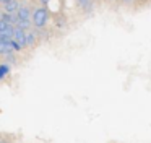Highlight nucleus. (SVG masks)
<instances>
[{"label": "nucleus", "mask_w": 151, "mask_h": 143, "mask_svg": "<svg viewBox=\"0 0 151 143\" xmlns=\"http://www.w3.org/2000/svg\"><path fill=\"white\" fill-rule=\"evenodd\" d=\"M49 18H50L49 8H47V6H42V5L31 13V21H33V25H34L36 29H44L46 28L47 23H49Z\"/></svg>", "instance_id": "f257e3e1"}, {"label": "nucleus", "mask_w": 151, "mask_h": 143, "mask_svg": "<svg viewBox=\"0 0 151 143\" xmlns=\"http://www.w3.org/2000/svg\"><path fill=\"white\" fill-rule=\"evenodd\" d=\"M24 38H26V31H24V29H21V28H18V26H13L12 39H15V41L21 46V47H26V46H24Z\"/></svg>", "instance_id": "f03ea898"}, {"label": "nucleus", "mask_w": 151, "mask_h": 143, "mask_svg": "<svg viewBox=\"0 0 151 143\" xmlns=\"http://www.w3.org/2000/svg\"><path fill=\"white\" fill-rule=\"evenodd\" d=\"M4 5V12L5 13H17V10L20 8V2L18 0H7Z\"/></svg>", "instance_id": "7ed1b4c3"}, {"label": "nucleus", "mask_w": 151, "mask_h": 143, "mask_svg": "<svg viewBox=\"0 0 151 143\" xmlns=\"http://www.w3.org/2000/svg\"><path fill=\"white\" fill-rule=\"evenodd\" d=\"M31 10H29V6H23V5H20V8L17 10V13L15 15L18 16V20H31Z\"/></svg>", "instance_id": "20e7f679"}, {"label": "nucleus", "mask_w": 151, "mask_h": 143, "mask_svg": "<svg viewBox=\"0 0 151 143\" xmlns=\"http://www.w3.org/2000/svg\"><path fill=\"white\" fill-rule=\"evenodd\" d=\"M8 73H10V64H7V62L0 64V81L4 80V78H7Z\"/></svg>", "instance_id": "39448f33"}, {"label": "nucleus", "mask_w": 151, "mask_h": 143, "mask_svg": "<svg viewBox=\"0 0 151 143\" xmlns=\"http://www.w3.org/2000/svg\"><path fill=\"white\" fill-rule=\"evenodd\" d=\"M36 44V34L34 32H26V38H24V46L26 47H31V46Z\"/></svg>", "instance_id": "423d86ee"}, {"label": "nucleus", "mask_w": 151, "mask_h": 143, "mask_svg": "<svg viewBox=\"0 0 151 143\" xmlns=\"http://www.w3.org/2000/svg\"><path fill=\"white\" fill-rule=\"evenodd\" d=\"M78 6L85 12H91L93 10V2L91 0H78Z\"/></svg>", "instance_id": "0eeeda50"}, {"label": "nucleus", "mask_w": 151, "mask_h": 143, "mask_svg": "<svg viewBox=\"0 0 151 143\" xmlns=\"http://www.w3.org/2000/svg\"><path fill=\"white\" fill-rule=\"evenodd\" d=\"M17 26H18V28H21V29H24V31H28V29L33 26V21H31V20H18Z\"/></svg>", "instance_id": "6e6552de"}, {"label": "nucleus", "mask_w": 151, "mask_h": 143, "mask_svg": "<svg viewBox=\"0 0 151 143\" xmlns=\"http://www.w3.org/2000/svg\"><path fill=\"white\" fill-rule=\"evenodd\" d=\"M13 25H8L7 21H4V20H0V32H4V31H7L8 28H12Z\"/></svg>", "instance_id": "1a4fd4ad"}, {"label": "nucleus", "mask_w": 151, "mask_h": 143, "mask_svg": "<svg viewBox=\"0 0 151 143\" xmlns=\"http://www.w3.org/2000/svg\"><path fill=\"white\" fill-rule=\"evenodd\" d=\"M39 2H41V5H42V6H46V5H47V3H49V2H50V0H39Z\"/></svg>", "instance_id": "9d476101"}, {"label": "nucleus", "mask_w": 151, "mask_h": 143, "mask_svg": "<svg viewBox=\"0 0 151 143\" xmlns=\"http://www.w3.org/2000/svg\"><path fill=\"white\" fill-rule=\"evenodd\" d=\"M5 2H7V0H0V3H5Z\"/></svg>", "instance_id": "9b49d317"}, {"label": "nucleus", "mask_w": 151, "mask_h": 143, "mask_svg": "<svg viewBox=\"0 0 151 143\" xmlns=\"http://www.w3.org/2000/svg\"><path fill=\"white\" fill-rule=\"evenodd\" d=\"M124 2H125V3H128V2H132V0H124Z\"/></svg>", "instance_id": "f8f14e48"}]
</instances>
